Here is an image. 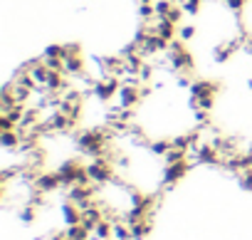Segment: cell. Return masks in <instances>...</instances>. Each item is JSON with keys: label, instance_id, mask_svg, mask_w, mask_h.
<instances>
[{"label": "cell", "instance_id": "obj_1", "mask_svg": "<svg viewBox=\"0 0 252 240\" xmlns=\"http://www.w3.org/2000/svg\"><path fill=\"white\" fill-rule=\"evenodd\" d=\"M190 161L188 159H183V161H178V164H166L163 166V176H161V191H168V188H173L178 181H183L186 178V173L190 171Z\"/></svg>", "mask_w": 252, "mask_h": 240}, {"label": "cell", "instance_id": "obj_2", "mask_svg": "<svg viewBox=\"0 0 252 240\" xmlns=\"http://www.w3.org/2000/svg\"><path fill=\"white\" fill-rule=\"evenodd\" d=\"M141 102H144L141 87L124 84V82H121V89H119V94H116V104H119L121 109H136Z\"/></svg>", "mask_w": 252, "mask_h": 240}, {"label": "cell", "instance_id": "obj_3", "mask_svg": "<svg viewBox=\"0 0 252 240\" xmlns=\"http://www.w3.org/2000/svg\"><path fill=\"white\" fill-rule=\"evenodd\" d=\"M220 84L208 82V79H193L190 84V99H215Z\"/></svg>", "mask_w": 252, "mask_h": 240}, {"label": "cell", "instance_id": "obj_4", "mask_svg": "<svg viewBox=\"0 0 252 240\" xmlns=\"http://www.w3.org/2000/svg\"><path fill=\"white\" fill-rule=\"evenodd\" d=\"M60 213H62V220L67 225H74V223H82V208L74 206L72 201H64L60 203Z\"/></svg>", "mask_w": 252, "mask_h": 240}, {"label": "cell", "instance_id": "obj_5", "mask_svg": "<svg viewBox=\"0 0 252 240\" xmlns=\"http://www.w3.org/2000/svg\"><path fill=\"white\" fill-rule=\"evenodd\" d=\"M151 230H154V215L131 223V235H134V240H144V238H149Z\"/></svg>", "mask_w": 252, "mask_h": 240}, {"label": "cell", "instance_id": "obj_6", "mask_svg": "<svg viewBox=\"0 0 252 240\" xmlns=\"http://www.w3.org/2000/svg\"><path fill=\"white\" fill-rule=\"evenodd\" d=\"M37 213H40V208H35L32 203H25V206L18 210V218H20V223H25V225H32V223L37 220Z\"/></svg>", "mask_w": 252, "mask_h": 240}, {"label": "cell", "instance_id": "obj_7", "mask_svg": "<svg viewBox=\"0 0 252 240\" xmlns=\"http://www.w3.org/2000/svg\"><path fill=\"white\" fill-rule=\"evenodd\" d=\"M149 149L156 156H166L171 151V139H154V141H149Z\"/></svg>", "mask_w": 252, "mask_h": 240}, {"label": "cell", "instance_id": "obj_8", "mask_svg": "<svg viewBox=\"0 0 252 240\" xmlns=\"http://www.w3.org/2000/svg\"><path fill=\"white\" fill-rule=\"evenodd\" d=\"M237 183H240V188H245V191H252V169H247V171L237 173Z\"/></svg>", "mask_w": 252, "mask_h": 240}, {"label": "cell", "instance_id": "obj_9", "mask_svg": "<svg viewBox=\"0 0 252 240\" xmlns=\"http://www.w3.org/2000/svg\"><path fill=\"white\" fill-rule=\"evenodd\" d=\"M178 37H181L183 42L193 40V37H195V25H181V28H178Z\"/></svg>", "mask_w": 252, "mask_h": 240}, {"label": "cell", "instance_id": "obj_10", "mask_svg": "<svg viewBox=\"0 0 252 240\" xmlns=\"http://www.w3.org/2000/svg\"><path fill=\"white\" fill-rule=\"evenodd\" d=\"M245 3H247V0H225V5H227V10H232L235 15H240V13H242Z\"/></svg>", "mask_w": 252, "mask_h": 240}]
</instances>
